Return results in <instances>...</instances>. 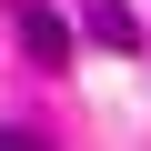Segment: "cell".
<instances>
[{
  "instance_id": "obj_1",
  "label": "cell",
  "mask_w": 151,
  "mask_h": 151,
  "mask_svg": "<svg viewBox=\"0 0 151 151\" xmlns=\"http://www.w3.org/2000/svg\"><path fill=\"white\" fill-rule=\"evenodd\" d=\"M20 40H30V60H40V70H60V60H70V20H60V10H40V0H20Z\"/></svg>"
},
{
  "instance_id": "obj_2",
  "label": "cell",
  "mask_w": 151,
  "mask_h": 151,
  "mask_svg": "<svg viewBox=\"0 0 151 151\" xmlns=\"http://www.w3.org/2000/svg\"><path fill=\"white\" fill-rule=\"evenodd\" d=\"M91 40H111V50H131V40H141V20L121 10V0H91Z\"/></svg>"
},
{
  "instance_id": "obj_3",
  "label": "cell",
  "mask_w": 151,
  "mask_h": 151,
  "mask_svg": "<svg viewBox=\"0 0 151 151\" xmlns=\"http://www.w3.org/2000/svg\"><path fill=\"white\" fill-rule=\"evenodd\" d=\"M0 151H50L40 131H20V121H0Z\"/></svg>"
}]
</instances>
